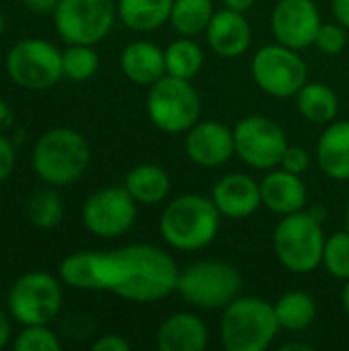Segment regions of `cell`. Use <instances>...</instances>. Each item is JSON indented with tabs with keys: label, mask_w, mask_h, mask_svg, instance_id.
I'll list each match as a JSON object with an SVG mask.
<instances>
[{
	"label": "cell",
	"mask_w": 349,
	"mask_h": 351,
	"mask_svg": "<svg viewBox=\"0 0 349 351\" xmlns=\"http://www.w3.org/2000/svg\"><path fill=\"white\" fill-rule=\"evenodd\" d=\"M321 267L335 280H349V230H337L327 237Z\"/></svg>",
	"instance_id": "cell-31"
},
{
	"label": "cell",
	"mask_w": 349,
	"mask_h": 351,
	"mask_svg": "<svg viewBox=\"0 0 349 351\" xmlns=\"http://www.w3.org/2000/svg\"><path fill=\"white\" fill-rule=\"evenodd\" d=\"M130 348H132L130 341L121 335H115V333L103 335L93 343L95 351H130Z\"/></svg>",
	"instance_id": "cell-35"
},
{
	"label": "cell",
	"mask_w": 349,
	"mask_h": 351,
	"mask_svg": "<svg viewBox=\"0 0 349 351\" xmlns=\"http://www.w3.org/2000/svg\"><path fill=\"white\" fill-rule=\"evenodd\" d=\"M27 218L35 228H56L64 218V202L58 191L41 189L27 204Z\"/></svg>",
	"instance_id": "cell-29"
},
{
	"label": "cell",
	"mask_w": 349,
	"mask_h": 351,
	"mask_svg": "<svg viewBox=\"0 0 349 351\" xmlns=\"http://www.w3.org/2000/svg\"><path fill=\"white\" fill-rule=\"evenodd\" d=\"M224 8L237 10V12H249L255 4V0H222Z\"/></svg>",
	"instance_id": "cell-39"
},
{
	"label": "cell",
	"mask_w": 349,
	"mask_h": 351,
	"mask_svg": "<svg viewBox=\"0 0 349 351\" xmlns=\"http://www.w3.org/2000/svg\"><path fill=\"white\" fill-rule=\"evenodd\" d=\"M62 286L43 271L21 276L8 292V311L14 321L27 325H49L62 311Z\"/></svg>",
	"instance_id": "cell-12"
},
{
	"label": "cell",
	"mask_w": 349,
	"mask_h": 351,
	"mask_svg": "<svg viewBox=\"0 0 349 351\" xmlns=\"http://www.w3.org/2000/svg\"><path fill=\"white\" fill-rule=\"evenodd\" d=\"M88 162L91 150L84 136L70 128L45 132L33 146V169L51 187L76 183L86 173Z\"/></svg>",
	"instance_id": "cell-4"
},
{
	"label": "cell",
	"mask_w": 349,
	"mask_h": 351,
	"mask_svg": "<svg viewBox=\"0 0 349 351\" xmlns=\"http://www.w3.org/2000/svg\"><path fill=\"white\" fill-rule=\"evenodd\" d=\"M315 47L325 56H339L348 47V29L335 23H323L315 37Z\"/></svg>",
	"instance_id": "cell-33"
},
{
	"label": "cell",
	"mask_w": 349,
	"mask_h": 351,
	"mask_svg": "<svg viewBox=\"0 0 349 351\" xmlns=\"http://www.w3.org/2000/svg\"><path fill=\"white\" fill-rule=\"evenodd\" d=\"M280 333L274 304L259 296H237L220 319V343L226 351H265Z\"/></svg>",
	"instance_id": "cell-3"
},
{
	"label": "cell",
	"mask_w": 349,
	"mask_h": 351,
	"mask_svg": "<svg viewBox=\"0 0 349 351\" xmlns=\"http://www.w3.org/2000/svg\"><path fill=\"white\" fill-rule=\"evenodd\" d=\"M12 123V109L4 99H0V128H8Z\"/></svg>",
	"instance_id": "cell-41"
},
{
	"label": "cell",
	"mask_w": 349,
	"mask_h": 351,
	"mask_svg": "<svg viewBox=\"0 0 349 351\" xmlns=\"http://www.w3.org/2000/svg\"><path fill=\"white\" fill-rule=\"evenodd\" d=\"M313 165V158H311V152L302 146H288L286 152H284V158H282V169L294 173V175H304Z\"/></svg>",
	"instance_id": "cell-34"
},
{
	"label": "cell",
	"mask_w": 349,
	"mask_h": 351,
	"mask_svg": "<svg viewBox=\"0 0 349 351\" xmlns=\"http://www.w3.org/2000/svg\"><path fill=\"white\" fill-rule=\"evenodd\" d=\"M331 12L339 25L349 29V0H331Z\"/></svg>",
	"instance_id": "cell-38"
},
{
	"label": "cell",
	"mask_w": 349,
	"mask_h": 351,
	"mask_svg": "<svg viewBox=\"0 0 349 351\" xmlns=\"http://www.w3.org/2000/svg\"><path fill=\"white\" fill-rule=\"evenodd\" d=\"M150 121L165 134H185L200 121L202 99L191 80L165 74L146 97Z\"/></svg>",
	"instance_id": "cell-7"
},
{
	"label": "cell",
	"mask_w": 349,
	"mask_h": 351,
	"mask_svg": "<svg viewBox=\"0 0 349 351\" xmlns=\"http://www.w3.org/2000/svg\"><path fill=\"white\" fill-rule=\"evenodd\" d=\"M6 72L10 80L27 90H45L60 82L62 51L43 39H23L6 53Z\"/></svg>",
	"instance_id": "cell-10"
},
{
	"label": "cell",
	"mask_w": 349,
	"mask_h": 351,
	"mask_svg": "<svg viewBox=\"0 0 349 351\" xmlns=\"http://www.w3.org/2000/svg\"><path fill=\"white\" fill-rule=\"evenodd\" d=\"M123 187L136 199V204L158 206L167 202L171 193V177L163 167L144 162L128 171Z\"/></svg>",
	"instance_id": "cell-22"
},
{
	"label": "cell",
	"mask_w": 349,
	"mask_h": 351,
	"mask_svg": "<svg viewBox=\"0 0 349 351\" xmlns=\"http://www.w3.org/2000/svg\"><path fill=\"white\" fill-rule=\"evenodd\" d=\"M115 19V0H60L53 10L56 31L68 45H97L109 35Z\"/></svg>",
	"instance_id": "cell-9"
},
{
	"label": "cell",
	"mask_w": 349,
	"mask_h": 351,
	"mask_svg": "<svg viewBox=\"0 0 349 351\" xmlns=\"http://www.w3.org/2000/svg\"><path fill=\"white\" fill-rule=\"evenodd\" d=\"M16 351H60L62 343L47 325H27L14 339Z\"/></svg>",
	"instance_id": "cell-32"
},
{
	"label": "cell",
	"mask_w": 349,
	"mask_h": 351,
	"mask_svg": "<svg viewBox=\"0 0 349 351\" xmlns=\"http://www.w3.org/2000/svg\"><path fill=\"white\" fill-rule=\"evenodd\" d=\"M136 199L125 187H103L86 197L82 222L88 232L101 239H117L132 230L136 222Z\"/></svg>",
	"instance_id": "cell-13"
},
{
	"label": "cell",
	"mask_w": 349,
	"mask_h": 351,
	"mask_svg": "<svg viewBox=\"0 0 349 351\" xmlns=\"http://www.w3.org/2000/svg\"><path fill=\"white\" fill-rule=\"evenodd\" d=\"M259 185H261L263 206L269 212L278 214L280 218L306 208L309 191L302 181V175H294V173L278 167V169L265 171Z\"/></svg>",
	"instance_id": "cell-18"
},
{
	"label": "cell",
	"mask_w": 349,
	"mask_h": 351,
	"mask_svg": "<svg viewBox=\"0 0 349 351\" xmlns=\"http://www.w3.org/2000/svg\"><path fill=\"white\" fill-rule=\"evenodd\" d=\"M255 84L269 97L290 99L309 82V68L298 49L272 43L255 51L251 60Z\"/></svg>",
	"instance_id": "cell-8"
},
{
	"label": "cell",
	"mask_w": 349,
	"mask_h": 351,
	"mask_svg": "<svg viewBox=\"0 0 349 351\" xmlns=\"http://www.w3.org/2000/svg\"><path fill=\"white\" fill-rule=\"evenodd\" d=\"M60 0H23V4L27 6V10L35 12V14H53L56 6Z\"/></svg>",
	"instance_id": "cell-37"
},
{
	"label": "cell",
	"mask_w": 349,
	"mask_h": 351,
	"mask_svg": "<svg viewBox=\"0 0 349 351\" xmlns=\"http://www.w3.org/2000/svg\"><path fill=\"white\" fill-rule=\"evenodd\" d=\"M62 70L64 76L74 82H84L93 78L99 70V53L93 45L72 43L62 51Z\"/></svg>",
	"instance_id": "cell-30"
},
{
	"label": "cell",
	"mask_w": 349,
	"mask_h": 351,
	"mask_svg": "<svg viewBox=\"0 0 349 351\" xmlns=\"http://www.w3.org/2000/svg\"><path fill=\"white\" fill-rule=\"evenodd\" d=\"M222 218L243 220L253 216L261 206V185L247 173H228L216 181L210 193Z\"/></svg>",
	"instance_id": "cell-16"
},
{
	"label": "cell",
	"mask_w": 349,
	"mask_h": 351,
	"mask_svg": "<svg viewBox=\"0 0 349 351\" xmlns=\"http://www.w3.org/2000/svg\"><path fill=\"white\" fill-rule=\"evenodd\" d=\"M348 76H349V64H348Z\"/></svg>",
	"instance_id": "cell-46"
},
{
	"label": "cell",
	"mask_w": 349,
	"mask_h": 351,
	"mask_svg": "<svg viewBox=\"0 0 349 351\" xmlns=\"http://www.w3.org/2000/svg\"><path fill=\"white\" fill-rule=\"evenodd\" d=\"M274 311L284 331H304L317 319V302L304 290H290L274 302Z\"/></svg>",
	"instance_id": "cell-26"
},
{
	"label": "cell",
	"mask_w": 349,
	"mask_h": 351,
	"mask_svg": "<svg viewBox=\"0 0 349 351\" xmlns=\"http://www.w3.org/2000/svg\"><path fill=\"white\" fill-rule=\"evenodd\" d=\"M165 64L167 74L191 80L202 72L204 66V49L193 37H179L165 49Z\"/></svg>",
	"instance_id": "cell-28"
},
{
	"label": "cell",
	"mask_w": 349,
	"mask_h": 351,
	"mask_svg": "<svg viewBox=\"0 0 349 351\" xmlns=\"http://www.w3.org/2000/svg\"><path fill=\"white\" fill-rule=\"evenodd\" d=\"M8 337H10V323H8L6 315L0 311V350L8 343Z\"/></svg>",
	"instance_id": "cell-40"
},
{
	"label": "cell",
	"mask_w": 349,
	"mask_h": 351,
	"mask_svg": "<svg viewBox=\"0 0 349 351\" xmlns=\"http://www.w3.org/2000/svg\"><path fill=\"white\" fill-rule=\"evenodd\" d=\"M282 351H311L313 348L309 343H300V341H290V343H282L280 346Z\"/></svg>",
	"instance_id": "cell-42"
},
{
	"label": "cell",
	"mask_w": 349,
	"mask_h": 351,
	"mask_svg": "<svg viewBox=\"0 0 349 351\" xmlns=\"http://www.w3.org/2000/svg\"><path fill=\"white\" fill-rule=\"evenodd\" d=\"M346 230H349V199H348V208H346Z\"/></svg>",
	"instance_id": "cell-44"
},
{
	"label": "cell",
	"mask_w": 349,
	"mask_h": 351,
	"mask_svg": "<svg viewBox=\"0 0 349 351\" xmlns=\"http://www.w3.org/2000/svg\"><path fill=\"white\" fill-rule=\"evenodd\" d=\"M341 306H344V313L349 319V280L344 282V288H341Z\"/></svg>",
	"instance_id": "cell-43"
},
{
	"label": "cell",
	"mask_w": 349,
	"mask_h": 351,
	"mask_svg": "<svg viewBox=\"0 0 349 351\" xmlns=\"http://www.w3.org/2000/svg\"><path fill=\"white\" fill-rule=\"evenodd\" d=\"M206 41L218 58L234 60L249 51L253 41V29L245 12L222 8L214 12L206 29Z\"/></svg>",
	"instance_id": "cell-17"
},
{
	"label": "cell",
	"mask_w": 349,
	"mask_h": 351,
	"mask_svg": "<svg viewBox=\"0 0 349 351\" xmlns=\"http://www.w3.org/2000/svg\"><path fill=\"white\" fill-rule=\"evenodd\" d=\"M119 66L125 78L132 80L134 84L152 86L167 74L165 49H160L152 41H132L121 51Z\"/></svg>",
	"instance_id": "cell-20"
},
{
	"label": "cell",
	"mask_w": 349,
	"mask_h": 351,
	"mask_svg": "<svg viewBox=\"0 0 349 351\" xmlns=\"http://www.w3.org/2000/svg\"><path fill=\"white\" fill-rule=\"evenodd\" d=\"M187 158L204 169H216L226 165L234 154V132L214 119L197 121L185 132Z\"/></svg>",
	"instance_id": "cell-15"
},
{
	"label": "cell",
	"mask_w": 349,
	"mask_h": 351,
	"mask_svg": "<svg viewBox=\"0 0 349 351\" xmlns=\"http://www.w3.org/2000/svg\"><path fill=\"white\" fill-rule=\"evenodd\" d=\"M234 154L255 171H272L282 165L290 146L284 128L265 115L243 117L234 125Z\"/></svg>",
	"instance_id": "cell-11"
},
{
	"label": "cell",
	"mask_w": 349,
	"mask_h": 351,
	"mask_svg": "<svg viewBox=\"0 0 349 351\" xmlns=\"http://www.w3.org/2000/svg\"><path fill=\"white\" fill-rule=\"evenodd\" d=\"M243 278L239 269L220 259H202L189 263L179 274V296L197 311H224L241 296Z\"/></svg>",
	"instance_id": "cell-6"
},
{
	"label": "cell",
	"mask_w": 349,
	"mask_h": 351,
	"mask_svg": "<svg viewBox=\"0 0 349 351\" xmlns=\"http://www.w3.org/2000/svg\"><path fill=\"white\" fill-rule=\"evenodd\" d=\"M269 23L272 35L278 43L302 51L315 45L323 19L315 0H278Z\"/></svg>",
	"instance_id": "cell-14"
},
{
	"label": "cell",
	"mask_w": 349,
	"mask_h": 351,
	"mask_svg": "<svg viewBox=\"0 0 349 351\" xmlns=\"http://www.w3.org/2000/svg\"><path fill=\"white\" fill-rule=\"evenodd\" d=\"M317 165L333 181H349V119L325 125L317 142Z\"/></svg>",
	"instance_id": "cell-21"
},
{
	"label": "cell",
	"mask_w": 349,
	"mask_h": 351,
	"mask_svg": "<svg viewBox=\"0 0 349 351\" xmlns=\"http://www.w3.org/2000/svg\"><path fill=\"white\" fill-rule=\"evenodd\" d=\"M107 255L111 294L130 302L152 304L177 292L181 269L165 249L138 243Z\"/></svg>",
	"instance_id": "cell-1"
},
{
	"label": "cell",
	"mask_w": 349,
	"mask_h": 351,
	"mask_svg": "<svg viewBox=\"0 0 349 351\" xmlns=\"http://www.w3.org/2000/svg\"><path fill=\"white\" fill-rule=\"evenodd\" d=\"M14 169V150L12 144L0 134V181H4Z\"/></svg>",
	"instance_id": "cell-36"
},
{
	"label": "cell",
	"mask_w": 349,
	"mask_h": 351,
	"mask_svg": "<svg viewBox=\"0 0 349 351\" xmlns=\"http://www.w3.org/2000/svg\"><path fill=\"white\" fill-rule=\"evenodd\" d=\"M222 214L208 195L183 193L167 202L158 218L163 241L181 253H195L210 247L220 230Z\"/></svg>",
	"instance_id": "cell-2"
},
{
	"label": "cell",
	"mask_w": 349,
	"mask_h": 351,
	"mask_svg": "<svg viewBox=\"0 0 349 351\" xmlns=\"http://www.w3.org/2000/svg\"><path fill=\"white\" fill-rule=\"evenodd\" d=\"M208 346V325L189 311L169 315L156 331V348L160 351H204Z\"/></svg>",
	"instance_id": "cell-19"
},
{
	"label": "cell",
	"mask_w": 349,
	"mask_h": 351,
	"mask_svg": "<svg viewBox=\"0 0 349 351\" xmlns=\"http://www.w3.org/2000/svg\"><path fill=\"white\" fill-rule=\"evenodd\" d=\"M214 0H173L169 23L183 37H197L206 33L214 16Z\"/></svg>",
	"instance_id": "cell-27"
},
{
	"label": "cell",
	"mask_w": 349,
	"mask_h": 351,
	"mask_svg": "<svg viewBox=\"0 0 349 351\" xmlns=\"http://www.w3.org/2000/svg\"><path fill=\"white\" fill-rule=\"evenodd\" d=\"M327 234L315 212L282 216L274 230V253L290 274L306 276L321 267Z\"/></svg>",
	"instance_id": "cell-5"
},
{
	"label": "cell",
	"mask_w": 349,
	"mask_h": 351,
	"mask_svg": "<svg viewBox=\"0 0 349 351\" xmlns=\"http://www.w3.org/2000/svg\"><path fill=\"white\" fill-rule=\"evenodd\" d=\"M101 259H103V253L99 251L72 253L60 263V280L74 290L105 292Z\"/></svg>",
	"instance_id": "cell-23"
},
{
	"label": "cell",
	"mask_w": 349,
	"mask_h": 351,
	"mask_svg": "<svg viewBox=\"0 0 349 351\" xmlns=\"http://www.w3.org/2000/svg\"><path fill=\"white\" fill-rule=\"evenodd\" d=\"M2 31H4V16H2V12H0V35H2Z\"/></svg>",
	"instance_id": "cell-45"
},
{
	"label": "cell",
	"mask_w": 349,
	"mask_h": 351,
	"mask_svg": "<svg viewBox=\"0 0 349 351\" xmlns=\"http://www.w3.org/2000/svg\"><path fill=\"white\" fill-rule=\"evenodd\" d=\"M173 10V0H117L119 21L136 31L150 33L169 23Z\"/></svg>",
	"instance_id": "cell-24"
},
{
	"label": "cell",
	"mask_w": 349,
	"mask_h": 351,
	"mask_svg": "<svg viewBox=\"0 0 349 351\" xmlns=\"http://www.w3.org/2000/svg\"><path fill=\"white\" fill-rule=\"evenodd\" d=\"M0 210H2V204H0Z\"/></svg>",
	"instance_id": "cell-47"
},
{
	"label": "cell",
	"mask_w": 349,
	"mask_h": 351,
	"mask_svg": "<svg viewBox=\"0 0 349 351\" xmlns=\"http://www.w3.org/2000/svg\"><path fill=\"white\" fill-rule=\"evenodd\" d=\"M294 99L298 113L315 125H327L339 113V99L325 82H306Z\"/></svg>",
	"instance_id": "cell-25"
}]
</instances>
